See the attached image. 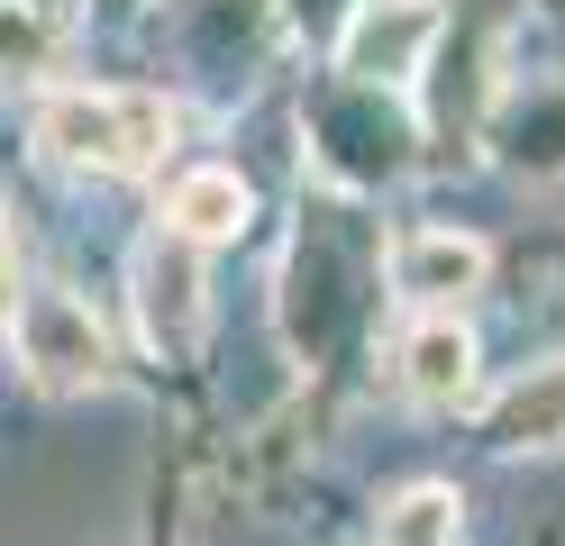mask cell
Instances as JSON below:
<instances>
[{
    "label": "cell",
    "mask_w": 565,
    "mask_h": 546,
    "mask_svg": "<svg viewBox=\"0 0 565 546\" xmlns=\"http://www.w3.org/2000/svg\"><path fill=\"white\" fill-rule=\"evenodd\" d=\"M173 146V109L156 92H46L38 156L64 173H147Z\"/></svg>",
    "instance_id": "6da1fadb"
},
{
    "label": "cell",
    "mask_w": 565,
    "mask_h": 546,
    "mask_svg": "<svg viewBox=\"0 0 565 546\" xmlns=\"http://www.w3.org/2000/svg\"><path fill=\"white\" fill-rule=\"evenodd\" d=\"M438 46V0H365L338 36V73L365 92H402Z\"/></svg>",
    "instance_id": "7a4b0ae2"
},
{
    "label": "cell",
    "mask_w": 565,
    "mask_h": 546,
    "mask_svg": "<svg viewBox=\"0 0 565 546\" xmlns=\"http://www.w3.org/2000/svg\"><path fill=\"white\" fill-rule=\"evenodd\" d=\"M137 328H147L156 355H192L201 328H210V301H201V246L192 237H147L137 246Z\"/></svg>",
    "instance_id": "3957f363"
},
{
    "label": "cell",
    "mask_w": 565,
    "mask_h": 546,
    "mask_svg": "<svg viewBox=\"0 0 565 546\" xmlns=\"http://www.w3.org/2000/svg\"><path fill=\"white\" fill-rule=\"evenodd\" d=\"M10 319H19L28 374H38L46 392H74V383L110 374V338H100V319L74 301V291H28V301H10Z\"/></svg>",
    "instance_id": "277c9868"
},
{
    "label": "cell",
    "mask_w": 565,
    "mask_h": 546,
    "mask_svg": "<svg viewBox=\"0 0 565 546\" xmlns=\"http://www.w3.org/2000/svg\"><path fill=\"white\" fill-rule=\"evenodd\" d=\"M483 274H492L483 237H456V228H419L393 246V291L419 310H456L466 291H483Z\"/></svg>",
    "instance_id": "5b68a950"
},
{
    "label": "cell",
    "mask_w": 565,
    "mask_h": 546,
    "mask_svg": "<svg viewBox=\"0 0 565 546\" xmlns=\"http://www.w3.org/2000/svg\"><path fill=\"white\" fill-rule=\"evenodd\" d=\"M402 383H411L419 400H438V410H447V400H466V392H475V338H466L447 310H429V319L402 338Z\"/></svg>",
    "instance_id": "8992f818"
},
{
    "label": "cell",
    "mask_w": 565,
    "mask_h": 546,
    "mask_svg": "<svg viewBox=\"0 0 565 546\" xmlns=\"http://www.w3.org/2000/svg\"><path fill=\"white\" fill-rule=\"evenodd\" d=\"M483 437H492V447H565V364L520 374V383L483 410Z\"/></svg>",
    "instance_id": "52a82bcc"
},
{
    "label": "cell",
    "mask_w": 565,
    "mask_h": 546,
    "mask_svg": "<svg viewBox=\"0 0 565 546\" xmlns=\"http://www.w3.org/2000/svg\"><path fill=\"white\" fill-rule=\"evenodd\" d=\"M164 228H173V237H192V246L237 237V228H246V182L220 173V164L183 173V182H173V201H164Z\"/></svg>",
    "instance_id": "ba28073f"
},
{
    "label": "cell",
    "mask_w": 565,
    "mask_h": 546,
    "mask_svg": "<svg viewBox=\"0 0 565 546\" xmlns=\"http://www.w3.org/2000/svg\"><path fill=\"white\" fill-rule=\"evenodd\" d=\"M456 492L447 483H411L393 510H383V546H456Z\"/></svg>",
    "instance_id": "9c48e42d"
},
{
    "label": "cell",
    "mask_w": 565,
    "mask_h": 546,
    "mask_svg": "<svg viewBox=\"0 0 565 546\" xmlns=\"http://www.w3.org/2000/svg\"><path fill=\"white\" fill-rule=\"evenodd\" d=\"M19 301V246H10V210H0V319Z\"/></svg>",
    "instance_id": "30bf717a"
},
{
    "label": "cell",
    "mask_w": 565,
    "mask_h": 546,
    "mask_svg": "<svg viewBox=\"0 0 565 546\" xmlns=\"http://www.w3.org/2000/svg\"><path fill=\"white\" fill-rule=\"evenodd\" d=\"M19 10H28V19H46V28H64V19H74V0H19Z\"/></svg>",
    "instance_id": "8fae6325"
},
{
    "label": "cell",
    "mask_w": 565,
    "mask_h": 546,
    "mask_svg": "<svg viewBox=\"0 0 565 546\" xmlns=\"http://www.w3.org/2000/svg\"><path fill=\"white\" fill-rule=\"evenodd\" d=\"M0 10H10V0H0Z\"/></svg>",
    "instance_id": "7c38bea8"
}]
</instances>
